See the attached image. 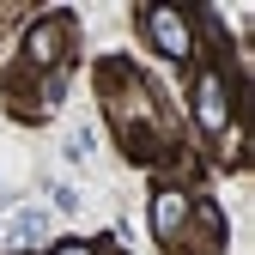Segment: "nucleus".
<instances>
[{
    "instance_id": "1",
    "label": "nucleus",
    "mask_w": 255,
    "mask_h": 255,
    "mask_svg": "<svg viewBox=\"0 0 255 255\" xmlns=\"http://www.w3.org/2000/svg\"><path fill=\"white\" fill-rule=\"evenodd\" d=\"M195 116H201L207 134L231 128V91H225V73H201V85H195Z\"/></svg>"
},
{
    "instance_id": "2",
    "label": "nucleus",
    "mask_w": 255,
    "mask_h": 255,
    "mask_svg": "<svg viewBox=\"0 0 255 255\" xmlns=\"http://www.w3.org/2000/svg\"><path fill=\"white\" fill-rule=\"evenodd\" d=\"M146 30H152V43L164 49L170 61L188 55V18H182L176 6H146Z\"/></svg>"
},
{
    "instance_id": "3",
    "label": "nucleus",
    "mask_w": 255,
    "mask_h": 255,
    "mask_svg": "<svg viewBox=\"0 0 255 255\" xmlns=\"http://www.w3.org/2000/svg\"><path fill=\"white\" fill-rule=\"evenodd\" d=\"M61 49H67V12H49L30 24V37H24V55L37 61V67H49V61H61Z\"/></svg>"
},
{
    "instance_id": "4",
    "label": "nucleus",
    "mask_w": 255,
    "mask_h": 255,
    "mask_svg": "<svg viewBox=\"0 0 255 255\" xmlns=\"http://www.w3.org/2000/svg\"><path fill=\"white\" fill-rule=\"evenodd\" d=\"M182 219H188V195H182V188H158V195H152V231L158 237H176Z\"/></svg>"
},
{
    "instance_id": "5",
    "label": "nucleus",
    "mask_w": 255,
    "mask_h": 255,
    "mask_svg": "<svg viewBox=\"0 0 255 255\" xmlns=\"http://www.w3.org/2000/svg\"><path fill=\"white\" fill-rule=\"evenodd\" d=\"M43 225H49L43 213H18V237H24V243H37V237H43Z\"/></svg>"
},
{
    "instance_id": "6",
    "label": "nucleus",
    "mask_w": 255,
    "mask_h": 255,
    "mask_svg": "<svg viewBox=\"0 0 255 255\" xmlns=\"http://www.w3.org/2000/svg\"><path fill=\"white\" fill-rule=\"evenodd\" d=\"M55 255H98V249H91V243H61Z\"/></svg>"
}]
</instances>
